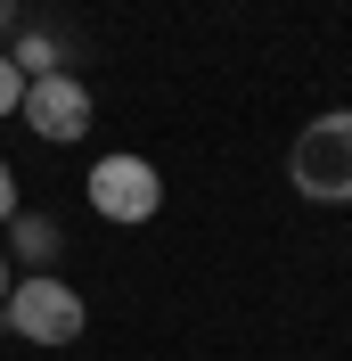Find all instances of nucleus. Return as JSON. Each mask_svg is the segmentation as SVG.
<instances>
[{
	"mask_svg": "<svg viewBox=\"0 0 352 361\" xmlns=\"http://www.w3.org/2000/svg\"><path fill=\"white\" fill-rule=\"evenodd\" d=\"M0 329L58 353V345H74L90 329V304H82V288L58 279V271H17V288H8V304H0Z\"/></svg>",
	"mask_w": 352,
	"mask_h": 361,
	"instance_id": "f257e3e1",
	"label": "nucleus"
},
{
	"mask_svg": "<svg viewBox=\"0 0 352 361\" xmlns=\"http://www.w3.org/2000/svg\"><path fill=\"white\" fill-rule=\"evenodd\" d=\"M287 180L311 205H352V107H328V115H311L303 132H295Z\"/></svg>",
	"mask_w": 352,
	"mask_h": 361,
	"instance_id": "f03ea898",
	"label": "nucleus"
},
{
	"mask_svg": "<svg viewBox=\"0 0 352 361\" xmlns=\"http://www.w3.org/2000/svg\"><path fill=\"white\" fill-rule=\"evenodd\" d=\"M82 197H90V214H99V222L139 230V222H156V214H164V173H156L148 157H132V148H115V157H99V164L82 173Z\"/></svg>",
	"mask_w": 352,
	"mask_h": 361,
	"instance_id": "7ed1b4c3",
	"label": "nucleus"
},
{
	"mask_svg": "<svg viewBox=\"0 0 352 361\" xmlns=\"http://www.w3.org/2000/svg\"><path fill=\"white\" fill-rule=\"evenodd\" d=\"M17 115L33 123V140H49V148H74V140H90V123H99V99H90L82 74H42V82H25Z\"/></svg>",
	"mask_w": 352,
	"mask_h": 361,
	"instance_id": "20e7f679",
	"label": "nucleus"
},
{
	"mask_svg": "<svg viewBox=\"0 0 352 361\" xmlns=\"http://www.w3.org/2000/svg\"><path fill=\"white\" fill-rule=\"evenodd\" d=\"M58 247H66V230L49 222V214H25L0 230V255H8V271H58Z\"/></svg>",
	"mask_w": 352,
	"mask_h": 361,
	"instance_id": "39448f33",
	"label": "nucleus"
},
{
	"mask_svg": "<svg viewBox=\"0 0 352 361\" xmlns=\"http://www.w3.org/2000/svg\"><path fill=\"white\" fill-rule=\"evenodd\" d=\"M8 66H17L25 82H42V74H58V66H66V49H58V33H42V25H25L17 42H8Z\"/></svg>",
	"mask_w": 352,
	"mask_h": 361,
	"instance_id": "423d86ee",
	"label": "nucleus"
},
{
	"mask_svg": "<svg viewBox=\"0 0 352 361\" xmlns=\"http://www.w3.org/2000/svg\"><path fill=\"white\" fill-rule=\"evenodd\" d=\"M17 99H25V74L8 66V49H0V115H17Z\"/></svg>",
	"mask_w": 352,
	"mask_h": 361,
	"instance_id": "0eeeda50",
	"label": "nucleus"
},
{
	"mask_svg": "<svg viewBox=\"0 0 352 361\" xmlns=\"http://www.w3.org/2000/svg\"><path fill=\"white\" fill-rule=\"evenodd\" d=\"M17 222V173H8V157H0V230Z\"/></svg>",
	"mask_w": 352,
	"mask_h": 361,
	"instance_id": "6e6552de",
	"label": "nucleus"
},
{
	"mask_svg": "<svg viewBox=\"0 0 352 361\" xmlns=\"http://www.w3.org/2000/svg\"><path fill=\"white\" fill-rule=\"evenodd\" d=\"M8 288H17V271H8V255H0V304H8Z\"/></svg>",
	"mask_w": 352,
	"mask_h": 361,
	"instance_id": "1a4fd4ad",
	"label": "nucleus"
},
{
	"mask_svg": "<svg viewBox=\"0 0 352 361\" xmlns=\"http://www.w3.org/2000/svg\"><path fill=\"white\" fill-rule=\"evenodd\" d=\"M8 17H17V0H0V33H8Z\"/></svg>",
	"mask_w": 352,
	"mask_h": 361,
	"instance_id": "9d476101",
	"label": "nucleus"
},
{
	"mask_svg": "<svg viewBox=\"0 0 352 361\" xmlns=\"http://www.w3.org/2000/svg\"><path fill=\"white\" fill-rule=\"evenodd\" d=\"M0 337H8V329H0Z\"/></svg>",
	"mask_w": 352,
	"mask_h": 361,
	"instance_id": "9b49d317",
	"label": "nucleus"
}]
</instances>
